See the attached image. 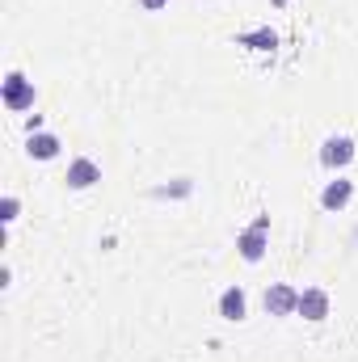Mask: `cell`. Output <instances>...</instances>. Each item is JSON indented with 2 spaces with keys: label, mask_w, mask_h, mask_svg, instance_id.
Listing matches in <instances>:
<instances>
[{
  "label": "cell",
  "mask_w": 358,
  "mask_h": 362,
  "mask_svg": "<svg viewBox=\"0 0 358 362\" xmlns=\"http://www.w3.org/2000/svg\"><path fill=\"white\" fill-rule=\"evenodd\" d=\"M266 249H270V215H258V219L236 236V253H241V262L258 266V262L266 257Z\"/></svg>",
  "instance_id": "cell-1"
},
{
  "label": "cell",
  "mask_w": 358,
  "mask_h": 362,
  "mask_svg": "<svg viewBox=\"0 0 358 362\" xmlns=\"http://www.w3.org/2000/svg\"><path fill=\"white\" fill-rule=\"evenodd\" d=\"M4 110H13V114H25V110H34V81H25L21 72H8L4 76Z\"/></svg>",
  "instance_id": "cell-2"
},
{
  "label": "cell",
  "mask_w": 358,
  "mask_h": 362,
  "mask_svg": "<svg viewBox=\"0 0 358 362\" xmlns=\"http://www.w3.org/2000/svg\"><path fill=\"white\" fill-rule=\"evenodd\" d=\"M139 4H144V13H161V8H165L169 0H139Z\"/></svg>",
  "instance_id": "cell-12"
},
{
  "label": "cell",
  "mask_w": 358,
  "mask_h": 362,
  "mask_svg": "<svg viewBox=\"0 0 358 362\" xmlns=\"http://www.w3.org/2000/svg\"><path fill=\"white\" fill-rule=\"evenodd\" d=\"M241 47H253V51H274V47H278V34H274V30H253V34H241Z\"/></svg>",
  "instance_id": "cell-10"
},
{
  "label": "cell",
  "mask_w": 358,
  "mask_h": 362,
  "mask_svg": "<svg viewBox=\"0 0 358 362\" xmlns=\"http://www.w3.org/2000/svg\"><path fill=\"white\" fill-rule=\"evenodd\" d=\"M350 198H354V181H350V177H333L325 189H321V206H325L329 215L346 211V206H350Z\"/></svg>",
  "instance_id": "cell-6"
},
{
  "label": "cell",
  "mask_w": 358,
  "mask_h": 362,
  "mask_svg": "<svg viewBox=\"0 0 358 362\" xmlns=\"http://www.w3.org/2000/svg\"><path fill=\"white\" fill-rule=\"evenodd\" d=\"M270 4H274V8H282V4H291V0H270Z\"/></svg>",
  "instance_id": "cell-13"
},
{
  "label": "cell",
  "mask_w": 358,
  "mask_h": 362,
  "mask_svg": "<svg viewBox=\"0 0 358 362\" xmlns=\"http://www.w3.org/2000/svg\"><path fill=\"white\" fill-rule=\"evenodd\" d=\"M295 316L321 325V320L329 316V291H325V286H304V291H299V308H295Z\"/></svg>",
  "instance_id": "cell-4"
},
{
  "label": "cell",
  "mask_w": 358,
  "mask_h": 362,
  "mask_svg": "<svg viewBox=\"0 0 358 362\" xmlns=\"http://www.w3.org/2000/svg\"><path fill=\"white\" fill-rule=\"evenodd\" d=\"M59 135H51V131H30V139H25V152L34 156V160H55L59 156Z\"/></svg>",
  "instance_id": "cell-8"
},
{
  "label": "cell",
  "mask_w": 358,
  "mask_h": 362,
  "mask_svg": "<svg viewBox=\"0 0 358 362\" xmlns=\"http://www.w3.org/2000/svg\"><path fill=\"white\" fill-rule=\"evenodd\" d=\"M17 215H21V202H17L13 194H4V198H0V223H13Z\"/></svg>",
  "instance_id": "cell-11"
},
{
  "label": "cell",
  "mask_w": 358,
  "mask_h": 362,
  "mask_svg": "<svg viewBox=\"0 0 358 362\" xmlns=\"http://www.w3.org/2000/svg\"><path fill=\"white\" fill-rule=\"evenodd\" d=\"M295 308H299V291L295 286H287V282L266 286V312L270 316H295Z\"/></svg>",
  "instance_id": "cell-5"
},
{
  "label": "cell",
  "mask_w": 358,
  "mask_h": 362,
  "mask_svg": "<svg viewBox=\"0 0 358 362\" xmlns=\"http://www.w3.org/2000/svg\"><path fill=\"white\" fill-rule=\"evenodd\" d=\"M350 160H354V139H350V135H329V139L321 144V165H325L329 173H342Z\"/></svg>",
  "instance_id": "cell-3"
},
{
  "label": "cell",
  "mask_w": 358,
  "mask_h": 362,
  "mask_svg": "<svg viewBox=\"0 0 358 362\" xmlns=\"http://www.w3.org/2000/svg\"><path fill=\"white\" fill-rule=\"evenodd\" d=\"M64 181H68L72 189H93V185L101 181V165H97V160H89V156H76V160L68 165Z\"/></svg>",
  "instance_id": "cell-7"
},
{
  "label": "cell",
  "mask_w": 358,
  "mask_h": 362,
  "mask_svg": "<svg viewBox=\"0 0 358 362\" xmlns=\"http://www.w3.org/2000/svg\"><path fill=\"white\" fill-rule=\"evenodd\" d=\"M219 316H224V320H232V325H241V320L249 316V299H245V291H241V286H228V291L219 295Z\"/></svg>",
  "instance_id": "cell-9"
}]
</instances>
